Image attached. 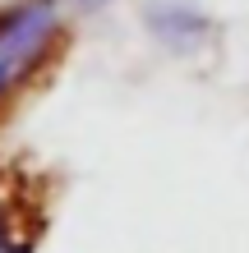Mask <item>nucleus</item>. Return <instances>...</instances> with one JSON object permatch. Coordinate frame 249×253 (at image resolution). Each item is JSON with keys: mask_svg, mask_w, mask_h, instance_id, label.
<instances>
[{"mask_svg": "<svg viewBox=\"0 0 249 253\" xmlns=\"http://www.w3.org/2000/svg\"><path fill=\"white\" fill-rule=\"evenodd\" d=\"M60 0H9L0 5V106H9L60 46Z\"/></svg>", "mask_w": 249, "mask_h": 253, "instance_id": "nucleus-1", "label": "nucleus"}, {"mask_svg": "<svg viewBox=\"0 0 249 253\" xmlns=\"http://www.w3.org/2000/svg\"><path fill=\"white\" fill-rule=\"evenodd\" d=\"M69 5H79V9H101L106 0H69Z\"/></svg>", "mask_w": 249, "mask_h": 253, "instance_id": "nucleus-4", "label": "nucleus"}, {"mask_svg": "<svg viewBox=\"0 0 249 253\" xmlns=\"http://www.w3.org/2000/svg\"><path fill=\"white\" fill-rule=\"evenodd\" d=\"M0 253H37V230L19 221V207L5 193H0Z\"/></svg>", "mask_w": 249, "mask_h": 253, "instance_id": "nucleus-3", "label": "nucleus"}, {"mask_svg": "<svg viewBox=\"0 0 249 253\" xmlns=\"http://www.w3.org/2000/svg\"><path fill=\"white\" fill-rule=\"evenodd\" d=\"M143 28L157 46L171 55H199L212 42V14L199 0H148L143 5Z\"/></svg>", "mask_w": 249, "mask_h": 253, "instance_id": "nucleus-2", "label": "nucleus"}]
</instances>
